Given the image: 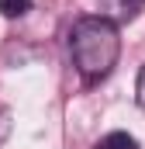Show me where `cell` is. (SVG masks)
Segmentation results:
<instances>
[{
	"label": "cell",
	"mask_w": 145,
	"mask_h": 149,
	"mask_svg": "<svg viewBox=\"0 0 145 149\" xmlns=\"http://www.w3.org/2000/svg\"><path fill=\"white\" fill-rule=\"evenodd\" d=\"M69 52H72V66L79 70V76L86 83H97L117 66L121 56V35L117 24L107 21L104 14H90L79 17L69 31Z\"/></svg>",
	"instance_id": "cell-1"
},
{
	"label": "cell",
	"mask_w": 145,
	"mask_h": 149,
	"mask_svg": "<svg viewBox=\"0 0 145 149\" xmlns=\"http://www.w3.org/2000/svg\"><path fill=\"white\" fill-rule=\"evenodd\" d=\"M100 14L114 21V24H128V21H135L138 14L145 10V0H100Z\"/></svg>",
	"instance_id": "cell-2"
},
{
	"label": "cell",
	"mask_w": 145,
	"mask_h": 149,
	"mask_svg": "<svg viewBox=\"0 0 145 149\" xmlns=\"http://www.w3.org/2000/svg\"><path fill=\"white\" fill-rule=\"evenodd\" d=\"M97 149H138V139L128 135V132H107L97 142Z\"/></svg>",
	"instance_id": "cell-3"
},
{
	"label": "cell",
	"mask_w": 145,
	"mask_h": 149,
	"mask_svg": "<svg viewBox=\"0 0 145 149\" xmlns=\"http://www.w3.org/2000/svg\"><path fill=\"white\" fill-rule=\"evenodd\" d=\"M31 10V0H0V14L3 17H24Z\"/></svg>",
	"instance_id": "cell-4"
},
{
	"label": "cell",
	"mask_w": 145,
	"mask_h": 149,
	"mask_svg": "<svg viewBox=\"0 0 145 149\" xmlns=\"http://www.w3.org/2000/svg\"><path fill=\"white\" fill-rule=\"evenodd\" d=\"M135 97H138V108L145 111V66L138 70V83H135Z\"/></svg>",
	"instance_id": "cell-5"
},
{
	"label": "cell",
	"mask_w": 145,
	"mask_h": 149,
	"mask_svg": "<svg viewBox=\"0 0 145 149\" xmlns=\"http://www.w3.org/2000/svg\"><path fill=\"white\" fill-rule=\"evenodd\" d=\"M7 135H10V111L0 108V146L7 142Z\"/></svg>",
	"instance_id": "cell-6"
}]
</instances>
